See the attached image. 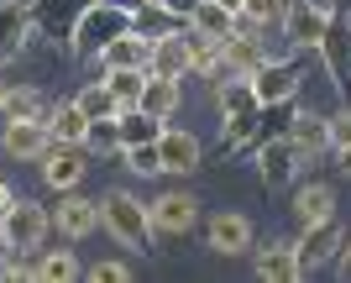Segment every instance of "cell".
Returning a JSON list of instances; mask_svg holds the SVG:
<instances>
[{"label":"cell","mask_w":351,"mask_h":283,"mask_svg":"<svg viewBox=\"0 0 351 283\" xmlns=\"http://www.w3.org/2000/svg\"><path fill=\"white\" fill-rule=\"evenodd\" d=\"M100 225L121 241V247H132V252H158L152 215H147V205L136 199V194H126V189H110L100 199Z\"/></svg>","instance_id":"obj_1"},{"label":"cell","mask_w":351,"mask_h":283,"mask_svg":"<svg viewBox=\"0 0 351 283\" xmlns=\"http://www.w3.org/2000/svg\"><path fill=\"white\" fill-rule=\"evenodd\" d=\"M47 225H53V215H47L37 199H16L11 194V205L0 210V252H16V257L37 252L43 236H47Z\"/></svg>","instance_id":"obj_2"},{"label":"cell","mask_w":351,"mask_h":283,"mask_svg":"<svg viewBox=\"0 0 351 283\" xmlns=\"http://www.w3.org/2000/svg\"><path fill=\"white\" fill-rule=\"evenodd\" d=\"M121 32H132V11L126 5H105V0H89V11L79 16V27H73L69 47L79 58H95L105 42H116Z\"/></svg>","instance_id":"obj_3"},{"label":"cell","mask_w":351,"mask_h":283,"mask_svg":"<svg viewBox=\"0 0 351 283\" xmlns=\"http://www.w3.org/2000/svg\"><path fill=\"white\" fill-rule=\"evenodd\" d=\"M346 247V231H341V221L330 215V221H315L299 231V241H293V257H299V273H315L325 268V262H336V252Z\"/></svg>","instance_id":"obj_4"},{"label":"cell","mask_w":351,"mask_h":283,"mask_svg":"<svg viewBox=\"0 0 351 283\" xmlns=\"http://www.w3.org/2000/svg\"><path fill=\"white\" fill-rule=\"evenodd\" d=\"M283 37L293 47H320L325 27H330V5L325 0H283Z\"/></svg>","instance_id":"obj_5"},{"label":"cell","mask_w":351,"mask_h":283,"mask_svg":"<svg viewBox=\"0 0 351 283\" xmlns=\"http://www.w3.org/2000/svg\"><path fill=\"white\" fill-rule=\"evenodd\" d=\"M89 11V0H27V16L32 27L43 32L47 42H69L73 27H79V16Z\"/></svg>","instance_id":"obj_6"},{"label":"cell","mask_w":351,"mask_h":283,"mask_svg":"<svg viewBox=\"0 0 351 283\" xmlns=\"http://www.w3.org/2000/svg\"><path fill=\"white\" fill-rule=\"evenodd\" d=\"M252 95H257V105H267V100H293L299 95V58H263L257 69H252Z\"/></svg>","instance_id":"obj_7"},{"label":"cell","mask_w":351,"mask_h":283,"mask_svg":"<svg viewBox=\"0 0 351 283\" xmlns=\"http://www.w3.org/2000/svg\"><path fill=\"white\" fill-rule=\"evenodd\" d=\"M37 163H43V184L63 194V189H79V179H84V168H89V152L79 142H53Z\"/></svg>","instance_id":"obj_8"},{"label":"cell","mask_w":351,"mask_h":283,"mask_svg":"<svg viewBox=\"0 0 351 283\" xmlns=\"http://www.w3.org/2000/svg\"><path fill=\"white\" fill-rule=\"evenodd\" d=\"M147 215H152V231H158V236H189L194 221H199V205H194V194L168 189L147 205Z\"/></svg>","instance_id":"obj_9"},{"label":"cell","mask_w":351,"mask_h":283,"mask_svg":"<svg viewBox=\"0 0 351 283\" xmlns=\"http://www.w3.org/2000/svg\"><path fill=\"white\" fill-rule=\"evenodd\" d=\"M299 163H304V152L293 147L289 136H267L263 147H257V173H263L267 189H283V184H293Z\"/></svg>","instance_id":"obj_10"},{"label":"cell","mask_w":351,"mask_h":283,"mask_svg":"<svg viewBox=\"0 0 351 283\" xmlns=\"http://www.w3.org/2000/svg\"><path fill=\"white\" fill-rule=\"evenodd\" d=\"M158 158H162V173H194V168L205 163V147H199V136L184 132V126H162Z\"/></svg>","instance_id":"obj_11"},{"label":"cell","mask_w":351,"mask_h":283,"mask_svg":"<svg viewBox=\"0 0 351 283\" xmlns=\"http://www.w3.org/2000/svg\"><path fill=\"white\" fill-rule=\"evenodd\" d=\"M205 236H210V252H220V257L252 252V221H247V215H236V210H215L210 225H205Z\"/></svg>","instance_id":"obj_12"},{"label":"cell","mask_w":351,"mask_h":283,"mask_svg":"<svg viewBox=\"0 0 351 283\" xmlns=\"http://www.w3.org/2000/svg\"><path fill=\"white\" fill-rule=\"evenodd\" d=\"M0 147L11 152L16 163H37V158L53 147V132H47L43 121H5V136H0Z\"/></svg>","instance_id":"obj_13"},{"label":"cell","mask_w":351,"mask_h":283,"mask_svg":"<svg viewBox=\"0 0 351 283\" xmlns=\"http://www.w3.org/2000/svg\"><path fill=\"white\" fill-rule=\"evenodd\" d=\"M147 74L158 79H189V53H184V32H168V37H152L147 42Z\"/></svg>","instance_id":"obj_14"},{"label":"cell","mask_w":351,"mask_h":283,"mask_svg":"<svg viewBox=\"0 0 351 283\" xmlns=\"http://www.w3.org/2000/svg\"><path fill=\"white\" fill-rule=\"evenodd\" d=\"M53 225H58L69 241H79V236H89V231L100 225V205L84 199V194H73V189H63V205H58V215H53Z\"/></svg>","instance_id":"obj_15"},{"label":"cell","mask_w":351,"mask_h":283,"mask_svg":"<svg viewBox=\"0 0 351 283\" xmlns=\"http://www.w3.org/2000/svg\"><path fill=\"white\" fill-rule=\"evenodd\" d=\"M32 37V16L27 0H0V63H11Z\"/></svg>","instance_id":"obj_16"},{"label":"cell","mask_w":351,"mask_h":283,"mask_svg":"<svg viewBox=\"0 0 351 283\" xmlns=\"http://www.w3.org/2000/svg\"><path fill=\"white\" fill-rule=\"evenodd\" d=\"M178 100H184V84H178V79L147 74V79H142V90H136V110H147V116H158V121L173 116Z\"/></svg>","instance_id":"obj_17"},{"label":"cell","mask_w":351,"mask_h":283,"mask_svg":"<svg viewBox=\"0 0 351 283\" xmlns=\"http://www.w3.org/2000/svg\"><path fill=\"white\" fill-rule=\"evenodd\" d=\"M47 110H53V100H47L37 84H11L5 100H0V116L5 121H43L47 126Z\"/></svg>","instance_id":"obj_18"},{"label":"cell","mask_w":351,"mask_h":283,"mask_svg":"<svg viewBox=\"0 0 351 283\" xmlns=\"http://www.w3.org/2000/svg\"><path fill=\"white\" fill-rule=\"evenodd\" d=\"M257 278L267 283H299V257H293V241H267L263 252H257Z\"/></svg>","instance_id":"obj_19"},{"label":"cell","mask_w":351,"mask_h":283,"mask_svg":"<svg viewBox=\"0 0 351 283\" xmlns=\"http://www.w3.org/2000/svg\"><path fill=\"white\" fill-rule=\"evenodd\" d=\"M95 63L105 69H147V37H136V32H121L116 42H105L100 53H95Z\"/></svg>","instance_id":"obj_20"},{"label":"cell","mask_w":351,"mask_h":283,"mask_svg":"<svg viewBox=\"0 0 351 283\" xmlns=\"http://www.w3.org/2000/svg\"><path fill=\"white\" fill-rule=\"evenodd\" d=\"M162 126L168 121L147 116V110H136V105H121L116 110V132H121V147H142V142H158Z\"/></svg>","instance_id":"obj_21"},{"label":"cell","mask_w":351,"mask_h":283,"mask_svg":"<svg viewBox=\"0 0 351 283\" xmlns=\"http://www.w3.org/2000/svg\"><path fill=\"white\" fill-rule=\"evenodd\" d=\"M293 116H299V95H293V100H267V105H257V136H252L247 147H263L267 136H289Z\"/></svg>","instance_id":"obj_22"},{"label":"cell","mask_w":351,"mask_h":283,"mask_svg":"<svg viewBox=\"0 0 351 283\" xmlns=\"http://www.w3.org/2000/svg\"><path fill=\"white\" fill-rule=\"evenodd\" d=\"M336 215V189L330 184H304L293 194V221L299 225H315V221H330Z\"/></svg>","instance_id":"obj_23"},{"label":"cell","mask_w":351,"mask_h":283,"mask_svg":"<svg viewBox=\"0 0 351 283\" xmlns=\"http://www.w3.org/2000/svg\"><path fill=\"white\" fill-rule=\"evenodd\" d=\"M184 27H189V21L173 16V11H162L158 0H142V5L132 11V32L147 37V42H152V37H168V32H184Z\"/></svg>","instance_id":"obj_24"},{"label":"cell","mask_w":351,"mask_h":283,"mask_svg":"<svg viewBox=\"0 0 351 283\" xmlns=\"http://www.w3.org/2000/svg\"><path fill=\"white\" fill-rule=\"evenodd\" d=\"M47 132H53V142H79V147H84L89 116H84V110H79L73 100H58L53 110H47Z\"/></svg>","instance_id":"obj_25"},{"label":"cell","mask_w":351,"mask_h":283,"mask_svg":"<svg viewBox=\"0 0 351 283\" xmlns=\"http://www.w3.org/2000/svg\"><path fill=\"white\" fill-rule=\"evenodd\" d=\"M289 142L299 152H304V158H315V152H325L330 147V132H325V116H315V110H299V116H293V126H289Z\"/></svg>","instance_id":"obj_26"},{"label":"cell","mask_w":351,"mask_h":283,"mask_svg":"<svg viewBox=\"0 0 351 283\" xmlns=\"http://www.w3.org/2000/svg\"><path fill=\"white\" fill-rule=\"evenodd\" d=\"M257 136V105L252 110H231V116H220V152H241Z\"/></svg>","instance_id":"obj_27"},{"label":"cell","mask_w":351,"mask_h":283,"mask_svg":"<svg viewBox=\"0 0 351 283\" xmlns=\"http://www.w3.org/2000/svg\"><path fill=\"white\" fill-rule=\"evenodd\" d=\"M189 27L220 42V37H231V32H236V16H231V11H220L215 0H199V5L189 11Z\"/></svg>","instance_id":"obj_28"},{"label":"cell","mask_w":351,"mask_h":283,"mask_svg":"<svg viewBox=\"0 0 351 283\" xmlns=\"http://www.w3.org/2000/svg\"><path fill=\"white\" fill-rule=\"evenodd\" d=\"M252 105H257L252 79L231 74V79H220V84H215V110H220V116H231V110H252Z\"/></svg>","instance_id":"obj_29"},{"label":"cell","mask_w":351,"mask_h":283,"mask_svg":"<svg viewBox=\"0 0 351 283\" xmlns=\"http://www.w3.org/2000/svg\"><path fill=\"white\" fill-rule=\"evenodd\" d=\"M73 105H79L89 121H95V116H116V110H121V100L110 95V84H105V79H100V84H84V90L73 95Z\"/></svg>","instance_id":"obj_30"},{"label":"cell","mask_w":351,"mask_h":283,"mask_svg":"<svg viewBox=\"0 0 351 283\" xmlns=\"http://www.w3.org/2000/svg\"><path fill=\"white\" fill-rule=\"evenodd\" d=\"M84 152H121V132H116V116H95L84 132Z\"/></svg>","instance_id":"obj_31"},{"label":"cell","mask_w":351,"mask_h":283,"mask_svg":"<svg viewBox=\"0 0 351 283\" xmlns=\"http://www.w3.org/2000/svg\"><path fill=\"white\" fill-rule=\"evenodd\" d=\"M32 278H43V283H69V278H79V262H73V252H43V262L32 268Z\"/></svg>","instance_id":"obj_32"},{"label":"cell","mask_w":351,"mask_h":283,"mask_svg":"<svg viewBox=\"0 0 351 283\" xmlns=\"http://www.w3.org/2000/svg\"><path fill=\"white\" fill-rule=\"evenodd\" d=\"M105 84H110V95H116L121 105H136V90H142V79H147V69H105Z\"/></svg>","instance_id":"obj_33"},{"label":"cell","mask_w":351,"mask_h":283,"mask_svg":"<svg viewBox=\"0 0 351 283\" xmlns=\"http://www.w3.org/2000/svg\"><path fill=\"white\" fill-rule=\"evenodd\" d=\"M126 152V168L142 173V179H158L162 173V158H158V142H142V147H121Z\"/></svg>","instance_id":"obj_34"},{"label":"cell","mask_w":351,"mask_h":283,"mask_svg":"<svg viewBox=\"0 0 351 283\" xmlns=\"http://www.w3.org/2000/svg\"><path fill=\"white\" fill-rule=\"evenodd\" d=\"M236 16H241L247 27L263 32V27H273V21L283 16V0H241V11H236Z\"/></svg>","instance_id":"obj_35"},{"label":"cell","mask_w":351,"mask_h":283,"mask_svg":"<svg viewBox=\"0 0 351 283\" xmlns=\"http://www.w3.org/2000/svg\"><path fill=\"white\" fill-rule=\"evenodd\" d=\"M126 278H132L126 262H95V268H89V283H126Z\"/></svg>","instance_id":"obj_36"},{"label":"cell","mask_w":351,"mask_h":283,"mask_svg":"<svg viewBox=\"0 0 351 283\" xmlns=\"http://www.w3.org/2000/svg\"><path fill=\"white\" fill-rule=\"evenodd\" d=\"M158 5H162V11H173V16H184V21H189V11L199 5V0H158Z\"/></svg>","instance_id":"obj_37"},{"label":"cell","mask_w":351,"mask_h":283,"mask_svg":"<svg viewBox=\"0 0 351 283\" xmlns=\"http://www.w3.org/2000/svg\"><path fill=\"white\" fill-rule=\"evenodd\" d=\"M336 273L351 283V247H346V252H336Z\"/></svg>","instance_id":"obj_38"},{"label":"cell","mask_w":351,"mask_h":283,"mask_svg":"<svg viewBox=\"0 0 351 283\" xmlns=\"http://www.w3.org/2000/svg\"><path fill=\"white\" fill-rule=\"evenodd\" d=\"M336 152H341V173L351 179V142H346V147H336Z\"/></svg>","instance_id":"obj_39"},{"label":"cell","mask_w":351,"mask_h":283,"mask_svg":"<svg viewBox=\"0 0 351 283\" xmlns=\"http://www.w3.org/2000/svg\"><path fill=\"white\" fill-rule=\"evenodd\" d=\"M215 5H220V11H231V16L241 11V0H215Z\"/></svg>","instance_id":"obj_40"},{"label":"cell","mask_w":351,"mask_h":283,"mask_svg":"<svg viewBox=\"0 0 351 283\" xmlns=\"http://www.w3.org/2000/svg\"><path fill=\"white\" fill-rule=\"evenodd\" d=\"M325 5H330V11H346V16H351V0H325Z\"/></svg>","instance_id":"obj_41"},{"label":"cell","mask_w":351,"mask_h":283,"mask_svg":"<svg viewBox=\"0 0 351 283\" xmlns=\"http://www.w3.org/2000/svg\"><path fill=\"white\" fill-rule=\"evenodd\" d=\"M105 5H126V11H136V5H142V0H105Z\"/></svg>","instance_id":"obj_42"},{"label":"cell","mask_w":351,"mask_h":283,"mask_svg":"<svg viewBox=\"0 0 351 283\" xmlns=\"http://www.w3.org/2000/svg\"><path fill=\"white\" fill-rule=\"evenodd\" d=\"M5 205H11V189H5V179H0V210H5Z\"/></svg>","instance_id":"obj_43"},{"label":"cell","mask_w":351,"mask_h":283,"mask_svg":"<svg viewBox=\"0 0 351 283\" xmlns=\"http://www.w3.org/2000/svg\"><path fill=\"white\" fill-rule=\"evenodd\" d=\"M5 90H11V84H5V79H0V100H5Z\"/></svg>","instance_id":"obj_44"}]
</instances>
